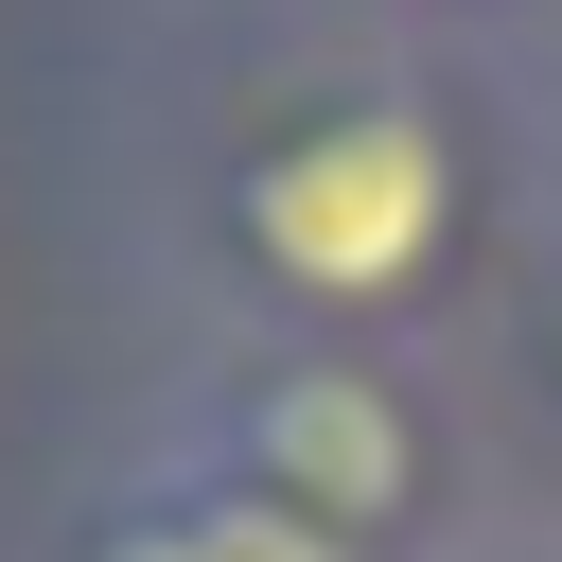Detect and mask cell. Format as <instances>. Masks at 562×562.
I'll list each match as a JSON object with an SVG mask.
<instances>
[{
    "instance_id": "1",
    "label": "cell",
    "mask_w": 562,
    "mask_h": 562,
    "mask_svg": "<svg viewBox=\"0 0 562 562\" xmlns=\"http://www.w3.org/2000/svg\"><path fill=\"white\" fill-rule=\"evenodd\" d=\"M474 211H492L474 123L404 70H351L281 123H246L211 176V246L246 263V299L334 351H386L404 316H439V281L474 263Z\"/></svg>"
},
{
    "instance_id": "2",
    "label": "cell",
    "mask_w": 562,
    "mask_h": 562,
    "mask_svg": "<svg viewBox=\"0 0 562 562\" xmlns=\"http://www.w3.org/2000/svg\"><path fill=\"white\" fill-rule=\"evenodd\" d=\"M193 474L299 509L316 544L351 562H439L457 544V422L422 404L404 351H334V334H246L193 369V422H176Z\"/></svg>"
},
{
    "instance_id": "3",
    "label": "cell",
    "mask_w": 562,
    "mask_h": 562,
    "mask_svg": "<svg viewBox=\"0 0 562 562\" xmlns=\"http://www.w3.org/2000/svg\"><path fill=\"white\" fill-rule=\"evenodd\" d=\"M53 562H351V544H316L299 509H263V492H228V474H193V457L158 439L123 492H88V527H70Z\"/></svg>"
},
{
    "instance_id": "4",
    "label": "cell",
    "mask_w": 562,
    "mask_h": 562,
    "mask_svg": "<svg viewBox=\"0 0 562 562\" xmlns=\"http://www.w3.org/2000/svg\"><path fill=\"white\" fill-rule=\"evenodd\" d=\"M527 386L562 404V263H544V299H527Z\"/></svg>"
}]
</instances>
